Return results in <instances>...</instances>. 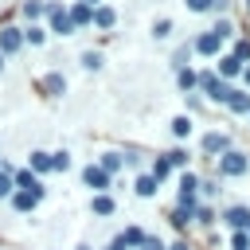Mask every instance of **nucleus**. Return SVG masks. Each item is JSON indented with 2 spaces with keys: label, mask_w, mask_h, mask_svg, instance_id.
<instances>
[{
  "label": "nucleus",
  "mask_w": 250,
  "mask_h": 250,
  "mask_svg": "<svg viewBox=\"0 0 250 250\" xmlns=\"http://www.w3.org/2000/svg\"><path fill=\"white\" fill-rule=\"evenodd\" d=\"M27 172H35V176H47V172H51V152L35 148V152L27 156Z\"/></svg>",
  "instance_id": "obj_15"
},
{
  "label": "nucleus",
  "mask_w": 250,
  "mask_h": 250,
  "mask_svg": "<svg viewBox=\"0 0 250 250\" xmlns=\"http://www.w3.org/2000/svg\"><path fill=\"white\" fill-rule=\"evenodd\" d=\"M242 82H246V90H250V66H246V70H242Z\"/></svg>",
  "instance_id": "obj_43"
},
{
  "label": "nucleus",
  "mask_w": 250,
  "mask_h": 250,
  "mask_svg": "<svg viewBox=\"0 0 250 250\" xmlns=\"http://www.w3.org/2000/svg\"><path fill=\"white\" fill-rule=\"evenodd\" d=\"M191 219H195V207H176L172 211V227H180V230H188Z\"/></svg>",
  "instance_id": "obj_27"
},
{
  "label": "nucleus",
  "mask_w": 250,
  "mask_h": 250,
  "mask_svg": "<svg viewBox=\"0 0 250 250\" xmlns=\"http://www.w3.org/2000/svg\"><path fill=\"white\" fill-rule=\"evenodd\" d=\"M121 242H125V250H141V242H145V230L141 227H125V234H117Z\"/></svg>",
  "instance_id": "obj_25"
},
{
  "label": "nucleus",
  "mask_w": 250,
  "mask_h": 250,
  "mask_svg": "<svg viewBox=\"0 0 250 250\" xmlns=\"http://www.w3.org/2000/svg\"><path fill=\"white\" fill-rule=\"evenodd\" d=\"M90 211L98 215V219H105V215H113L117 211V203H113V195L105 191V195H90Z\"/></svg>",
  "instance_id": "obj_16"
},
{
  "label": "nucleus",
  "mask_w": 250,
  "mask_h": 250,
  "mask_svg": "<svg viewBox=\"0 0 250 250\" xmlns=\"http://www.w3.org/2000/svg\"><path fill=\"white\" fill-rule=\"evenodd\" d=\"M188 12H215V0H184Z\"/></svg>",
  "instance_id": "obj_37"
},
{
  "label": "nucleus",
  "mask_w": 250,
  "mask_h": 250,
  "mask_svg": "<svg viewBox=\"0 0 250 250\" xmlns=\"http://www.w3.org/2000/svg\"><path fill=\"white\" fill-rule=\"evenodd\" d=\"M168 250H191V246H188V238H180V242H172Z\"/></svg>",
  "instance_id": "obj_41"
},
{
  "label": "nucleus",
  "mask_w": 250,
  "mask_h": 250,
  "mask_svg": "<svg viewBox=\"0 0 250 250\" xmlns=\"http://www.w3.org/2000/svg\"><path fill=\"white\" fill-rule=\"evenodd\" d=\"M191 55H195V47H191V43H184V47H176V55H172V66H176V70H184Z\"/></svg>",
  "instance_id": "obj_28"
},
{
  "label": "nucleus",
  "mask_w": 250,
  "mask_h": 250,
  "mask_svg": "<svg viewBox=\"0 0 250 250\" xmlns=\"http://www.w3.org/2000/svg\"><path fill=\"white\" fill-rule=\"evenodd\" d=\"M176 188H180V207H199V176L195 172H180Z\"/></svg>",
  "instance_id": "obj_5"
},
{
  "label": "nucleus",
  "mask_w": 250,
  "mask_h": 250,
  "mask_svg": "<svg viewBox=\"0 0 250 250\" xmlns=\"http://www.w3.org/2000/svg\"><path fill=\"white\" fill-rule=\"evenodd\" d=\"M51 172H70V152H51Z\"/></svg>",
  "instance_id": "obj_31"
},
{
  "label": "nucleus",
  "mask_w": 250,
  "mask_h": 250,
  "mask_svg": "<svg viewBox=\"0 0 250 250\" xmlns=\"http://www.w3.org/2000/svg\"><path fill=\"white\" fill-rule=\"evenodd\" d=\"M39 90H43V94H51V98H59V94H66V78H62L59 70H51V74H43V78H39Z\"/></svg>",
  "instance_id": "obj_12"
},
{
  "label": "nucleus",
  "mask_w": 250,
  "mask_h": 250,
  "mask_svg": "<svg viewBox=\"0 0 250 250\" xmlns=\"http://www.w3.org/2000/svg\"><path fill=\"white\" fill-rule=\"evenodd\" d=\"M242 70H246V66H242V62L234 59V55H219V66H215V74H219L223 82H230V78H238Z\"/></svg>",
  "instance_id": "obj_11"
},
{
  "label": "nucleus",
  "mask_w": 250,
  "mask_h": 250,
  "mask_svg": "<svg viewBox=\"0 0 250 250\" xmlns=\"http://www.w3.org/2000/svg\"><path fill=\"white\" fill-rule=\"evenodd\" d=\"M246 172H250V156H246V152L230 148V152L219 156V176H223V180H234V176H246Z\"/></svg>",
  "instance_id": "obj_2"
},
{
  "label": "nucleus",
  "mask_w": 250,
  "mask_h": 250,
  "mask_svg": "<svg viewBox=\"0 0 250 250\" xmlns=\"http://www.w3.org/2000/svg\"><path fill=\"white\" fill-rule=\"evenodd\" d=\"M113 23H117V12H113L109 4H98V8H94V27H102V31H109Z\"/></svg>",
  "instance_id": "obj_17"
},
{
  "label": "nucleus",
  "mask_w": 250,
  "mask_h": 250,
  "mask_svg": "<svg viewBox=\"0 0 250 250\" xmlns=\"http://www.w3.org/2000/svg\"><path fill=\"white\" fill-rule=\"evenodd\" d=\"M176 82H180V90H184V94H191V90H199V70L184 66V70H176Z\"/></svg>",
  "instance_id": "obj_21"
},
{
  "label": "nucleus",
  "mask_w": 250,
  "mask_h": 250,
  "mask_svg": "<svg viewBox=\"0 0 250 250\" xmlns=\"http://www.w3.org/2000/svg\"><path fill=\"white\" fill-rule=\"evenodd\" d=\"M215 219H219V215H215V207H207V203H199V207H195V223H199V227H215Z\"/></svg>",
  "instance_id": "obj_29"
},
{
  "label": "nucleus",
  "mask_w": 250,
  "mask_h": 250,
  "mask_svg": "<svg viewBox=\"0 0 250 250\" xmlns=\"http://www.w3.org/2000/svg\"><path fill=\"white\" fill-rule=\"evenodd\" d=\"M121 164H125V156H121V152H102V156H98V168H105L109 176H113V172H121Z\"/></svg>",
  "instance_id": "obj_24"
},
{
  "label": "nucleus",
  "mask_w": 250,
  "mask_h": 250,
  "mask_svg": "<svg viewBox=\"0 0 250 250\" xmlns=\"http://www.w3.org/2000/svg\"><path fill=\"white\" fill-rule=\"evenodd\" d=\"M133 191H137L141 199H152V195L160 191V184H156V180H152V176L145 172V176H137V184H133Z\"/></svg>",
  "instance_id": "obj_22"
},
{
  "label": "nucleus",
  "mask_w": 250,
  "mask_h": 250,
  "mask_svg": "<svg viewBox=\"0 0 250 250\" xmlns=\"http://www.w3.org/2000/svg\"><path fill=\"white\" fill-rule=\"evenodd\" d=\"M47 39V27L43 23H31V27H23V43H31V47H39Z\"/></svg>",
  "instance_id": "obj_26"
},
{
  "label": "nucleus",
  "mask_w": 250,
  "mask_h": 250,
  "mask_svg": "<svg viewBox=\"0 0 250 250\" xmlns=\"http://www.w3.org/2000/svg\"><path fill=\"white\" fill-rule=\"evenodd\" d=\"M23 47V27H0V55H16Z\"/></svg>",
  "instance_id": "obj_8"
},
{
  "label": "nucleus",
  "mask_w": 250,
  "mask_h": 250,
  "mask_svg": "<svg viewBox=\"0 0 250 250\" xmlns=\"http://www.w3.org/2000/svg\"><path fill=\"white\" fill-rule=\"evenodd\" d=\"M227 109H230V113H246V117H250V90H234V86H230Z\"/></svg>",
  "instance_id": "obj_13"
},
{
  "label": "nucleus",
  "mask_w": 250,
  "mask_h": 250,
  "mask_svg": "<svg viewBox=\"0 0 250 250\" xmlns=\"http://www.w3.org/2000/svg\"><path fill=\"white\" fill-rule=\"evenodd\" d=\"M66 12H70V23H74V27H86V23H94V8H90V4H82V0H78V4H70Z\"/></svg>",
  "instance_id": "obj_14"
},
{
  "label": "nucleus",
  "mask_w": 250,
  "mask_h": 250,
  "mask_svg": "<svg viewBox=\"0 0 250 250\" xmlns=\"http://www.w3.org/2000/svg\"><path fill=\"white\" fill-rule=\"evenodd\" d=\"M12 180H16V191H35V188H43V180H39L35 172H27V168H20Z\"/></svg>",
  "instance_id": "obj_19"
},
{
  "label": "nucleus",
  "mask_w": 250,
  "mask_h": 250,
  "mask_svg": "<svg viewBox=\"0 0 250 250\" xmlns=\"http://www.w3.org/2000/svg\"><path fill=\"white\" fill-rule=\"evenodd\" d=\"M141 250H168V246H164V242H160L156 234H145V242H141Z\"/></svg>",
  "instance_id": "obj_38"
},
{
  "label": "nucleus",
  "mask_w": 250,
  "mask_h": 250,
  "mask_svg": "<svg viewBox=\"0 0 250 250\" xmlns=\"http://www.w3.org/2000/svg\"><path fill=\"white\" fill-rule=\"evenodd\" d=\"M82 184H86L94 195H105L109 184H113V176H109L105 168H98V164H86V168H82Z\"/></svg>",
  "instance_id": "obj_4"
},
{
  "label": "nucleus",
  "mask_w": 250,
  "mask_h": 250,
  "mask_svg": "<svg viewBox=\"0 0 250 250\" xmlns=\"http://www.w3.org/2000/svg\"><path fill=\"white\" fill-rule=\"evenodd\" d=\"M246 8H250V0H246Z\"/></svg>",
  "instance_id": "obj_48"
},
{
  "label": "nucleus",
  "mask_w": 250,
  "mask_h": 250,
  "mask_svg": "<svg viewBox=\"0 0 250 250\" xmlns=\"http://www.w3.org/2000/svg\"><path fill=\"white\" fill-rule=\"evenodd\" d=\"M152 35H156V39H168V35H172V20H156V23H152Z\"/></svg>",
  "instance_id": "obj_34"
},
{
  "label": "nucleus",
  "mask_w": 250,
  "mask_h": 250,
  "mask_svg": "<svg viewBox=\"0 0 250 250\" xmlns=\"http://www.w3.org/2000/svg\"><path fill=\"white\" fill-rule=\"evenodd\" d=\"M230 55H234V59H238V62H242V66H250V39H238V43H234V51H230Z\"/></svg>",
  "instance_id": "obj_32"
},
{
  "label": "nucleus",
  "mask_w": 250,
  "mask_h": 250,
  "mask_svg": "<svg viewBox=\"0 0 250 250\" xmlns=\"http://www.w3.org/2000/svg\"><path fill=\"white\" fill-rule=\"evenodd\" d=\"M20 12H23V16L31 20V23L47 20V4H43V0H23V4H20Z\"/></svg>",
  "instance_id": "obj_20"
},
{
  "label": "nucleus",
  "mask_w": 250,
  "mask_h": 250,
  "mask_svg": "<svg viewBox=\"0 0 250 250\" xmlns=\"http://www.w3.org/2000/svg\"><path fill=\"white\" fill-rule=\"evenodd\" d=\"M105 250H125V242H121V238H113V242H109Z\"/></svg>",
  "instance_id": "obj_42"
},
{
  "label": "nucleus",
  "mask_w": 250,
  "mask_h": 250,
  "mask_svg": "<svg viewBox=\"0 0 250 250\" xmlns=\"http://www.w3.org/2000/svg\"><path fill=\"white\" fill-rule=\"evenodd\" d=\"M246 234H250V227H246Z\"/></svg>",
  "instance_id": "obj_47"
},
{
  "label": "nucleus",
  "mask_w": 250,
  "mask_h": 250,
  "mask_svg": "<svg viewBox=\"0 0 250 250\" xmlns=\"http://www.w3.org/2000/svg\"><path fill=\"white\" fill-rule=\"evenodd\" d=\"M47 31H55V35H74V31H78V27L70 23V12H66L59 0L47 4Z\"/></svg>",
  "instance_id": "obj_3"
},
{
  "label": "nucleus",
  "mask_w": 250,
  "mask_h": 250,
  "mask_svg": "<svg viewBox=\"0 0 250 250\" xmlns=\"http://www.w3.org/2000/svg\"><path fill=\"white\" fill-rule=\"evenodd\" d=\"M172 137H176V141H188V137H191V113L172 117Z\"/></svg>",
  "instance_id": "obj_23"
},
{
  "label": "nucleus",
  "mask_w": 250,
  "mask_h": 250,
  "mask_svg": "<svg viewBox=\"0 0 250 250\" xmlns=\"http://www.w3.org/2000/svg\"><path fill=\"white\" fill-rule=\"evenodd\" d=\"M199 191H203V195H215V191H219V180H199Z\"/></svg>",
  "instance_id": "obj_40"
},
{
  "label": "nucleus",
  "mask_w": 250,
  "mask_h": 250,
  "mask_svg": "<svg viewBox=\"0 0 250 250\" xmlns=\"http://www.w3.org/2000/svg\"><path fill=\"white\" fill-rule=\"evenodd\" d=\"M223 43H227V39H219L215 31H203V35H199V39H195L191 47H195V55H207V59H219V55H223Z\"/></svg>",
  "instance_id": "obj_6"
},
{
  "label": "nucleus",
  "mask_w": 250,
  "mask_h": 250,
  "mask_svg": "<svg viewBox=\"0 0 250 250\" xmlns=\"http://www.w3.org/2000/svg\"><path fill=\"white\" fill-rule=\"evenodd\" d=\"M82 66H86V70H98V66H102V55H98V51H82Z\"/></svg>",
  "instance_id": "obj_35"
},
{
  "label": "nucleus",
  "mask_w": 250,
  "mask_h": 250,
  "mask_svg": "<svg viewBox=\"0 0 250 250\" xmlns=\"http://www.w3.org/2000/svg\"><path fill=\"white\" fill-rule=\"evenodd\" d=\"M74 250H94V246H86V242H82V246H74Z\"/></svg>",
  "instance_id": "obj_45"
},
{
  "label": "nucleus",
  "mask_w": 250,
  "mask_h": 250,
  "mask_svg": "<svg viewBox=\"0 0 250 250\" xmlns=\"http://www.w3.org/2000/svg\"><path fill=\"white\" fill-rule=\"evenodd\" d=\"M0 70H4V55H0Z\"/></svg>",
  "instance_id": "obj_46"
},
{
  "label": "nucleus",
  "mask_w": 250,
  "mask_h": 250,
  "mask_svg": "<svg viewBox=\"0 0 250 250\" xmlns=\"http://www.w3.org/2000/svg\"><path fill=\"white\" fill-rule=\"evenodd\" d=\"M172 172H176V168L168 164V156H152V164H148V176H152L156 184H164V180H168Z\"/></svg>",
  "instance_id": "obj_18"
},
{
  "label": "nucleus",
  "mask_w": 250,
  "mask_h": 250,
  "mask_svg": "<svg viewBox=\"0 0 250 250\" xmlns=\"http://www.w3.org/2000/svg\"><path fill=\"white\" fill-rule=\"evenodd\" d=\"M39 199H43V188H35V191H12V207H16L20 215H23V211H35Z\"/></svg>",
  "instance_id": "obj_9"
},
{
  "label": "nucleus",
  "mask_w": 250,
  "mask_h": 250,
  "mask_svg": "<svg viewBox=\"0 0 250 250\" xmlns=\"http://www.w3.org/2000/svg\"><path fill=\"white\" fill-rule=\"evenodd\" d=\"M164 156H168L172 168H188V148H172V152H164Z\"/></svg>",
  "instance_id": "obj_33"
},
{
  "label": "nucleus",
  "mask_w": 250,
  "mask_h": 250,
  "mask_svg": "<svg viewBox=\"0 0 250 250\" xmlns=\"http://www.w3.org/2000/svg\"><path fill=\"white\" fill-rule=\"evenodd\" d=\"M12 191H16V180L12 176H0V199H8Z\"/></svg>",
  "instance_id": "obj_39"
},
{
  "label": "nucleus",
  "mask_w": 250,
  "mask_h": 250,
  "mask_svg": "<svg viewBox=\"0 0 250 250\" xmlns=\"http://www.w3.org/2000/svg\"><path fill=\"white\" fill-rule=\"evenodd\" d=\"M199 94H203L207 102H223V105H227V98H230V82H223L215 70H199Z\"/></svg>",
  "instance_id": "obj_1"
},
{
  "label": "nucleus",
  "mask_w": 250,
  "mask_h": 250,
  "mask_svg": "<svg viewBox=\"0 0 250 250\" xmlns=\"http://www.w3.org/2000/svg\"><path fill=\"white\" fill-rule=\"evenodd\" d=\"M203 152L219 160L223 152H230V137H227V133H219V129H211V133L203 137Z\"/></svg>",
  "instance_id": "obj_7"
},
{
  "label": "nucleus",
  "mask_w": 250,
  "mask_h": 250,
  "mask_svg": "<svg viewBox=\"0 0 250 250\" xmlns=\"http://www.w3.org/2000/svg\"><path fill=\"white\" fill-rule=\"evenodd\" d=\"M230 246H234V250H250V234H246V230H234V234H230Z\"/></svg>",
  "instance_id": "obj_36"
},
{
  "label": "nucleus",
  "mask_w": 250,
  "mask_h": 250,
  "mask_svg": "<svg viewBox=\"0 0 250 250\" xmlns=\"http://www.w3.org/2000/svg\"><path fill=\"white\" fill-rule=\"evenodd\" d=\"M219 219H223L230 230H246V227H250V207H227Z\"/></svg>",
  "instance_id": "obj_10"
},
{
  "label": "nucleus",
  "mask_w": 250,
  "mask_h": 250,
  "mask_svg": "<svg viewBox=\"0 0 250 250\" xmlns=\"http://www.w3.org/2000/svg\"><path fill=\"white\" fill-rule=\"evenodd\" d=\"M211 31H215V35H219V39H230V35H234V23H230V20H227V16H219V20H215V27H211Z\"/></svg>",
  "instance_id": "obj_30"
},
{
  "label": "nucleus",
  "mask_w": 250,
  "mask_h": 250,
  "mask_svg": "<svg viewBox=\"0 0 250 250\" xmlns=\"http://www.w3.org/2000/svg\"><path fill=\"white\" fill-rule=\"evenodd\" d=\"M82 4H90V8H98V4H102V0H82Z\"/></svg>",
  "instance_id": "obj_44"
}]
</instances>
